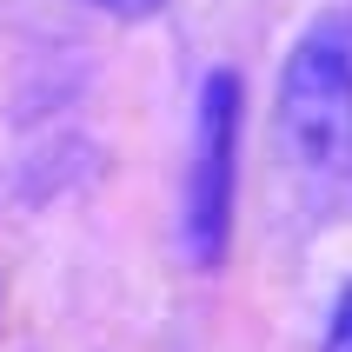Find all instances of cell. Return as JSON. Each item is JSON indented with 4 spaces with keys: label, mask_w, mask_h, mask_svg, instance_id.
Returning a JSON list of instances; mask_svg holds the SVG:
<instances>
[{
    "label": "cell",
    "mask_w": 352,
    "mask_h": 352,
    "mask_svg": "<svg viewBox=\"0 0 352 352\" xmlns=\"http://www.w3.org/2000/svg\"><path fill=\"white\" fill-rule=\"evenodd\" d=\"M100 14H113V20H153L166 0H94Z\"/></svg>",
    "instance_id": "277c9868"
},
{
    "label": "cell",
    "mask_w": 352,
    "mask_h": 352,
    "mask_svg": "<svg viewBox=\"0 0 352 352\" xmlns=\"http://www.w3.org/2000/svg\"><path fill=\"white\" fill-rule=\"evenodd\" d=\"M319 352H352V286L333 299V313H326V339H319Z\"/></svg>",
    "instance_id": "3957f363"
},
{
    "label": "cell",
    "mask_w": 352,
    "mask_h": 352,
    "mask_svg": "<svg viewBox=\"0 0 352 352\" xmlns=\"http://www.w3.org/2000/svg\"><path fill=\"white\" fill-rule=\"evenodd\" d=\"M273 126L306 193L339 199L352 186V7H326L299 27L279 67Z\"/></svg>",
    "instance_id": "6da1fadb"
},
{
    "label": "cell",
    "mask_w": 352,
    "mask_h": 352,
    "mask_svg": "<svg viewBox=\"0 0 352 352\" xmlns=\"http://www.w3.org/2000/svg\"><path fill=\"white\" fill-rule=\"evenodd\" d=\"M239 133H246V87L233 67L199 80L193 107V160L179 193V246L199 273H219L233 253V206H239Z\"/></svg>",
    "instance_id": "7a4b0ae2"
}]
</instances>
